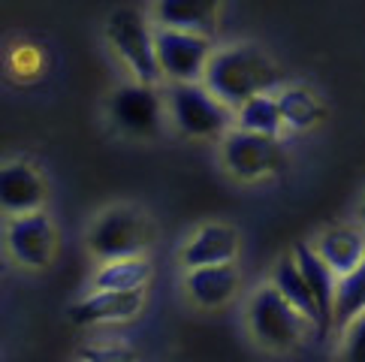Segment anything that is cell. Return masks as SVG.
Returning a JSON list of instances; mask_svg holds the SVG:
<instances>
[{"label": "cell", "instance_id": "6da1fadb", "mask_svg": "<svg viewBox=\"0 0 365 362\" xmlns=\"http://www.w3.org/2000/svg\"><path fill=\"white\" fill-rule=\"evenodd\" d=\"M202 82L217 100L239 109L245 100H251L257 94H272V88H278L281 82V73H278V63L263 48L242 43V46H227L215 51L205 67Z\"/></svg>", "mask_w": 365, "mask_h": 362}, {"label": "cell", "instance_id": "7a4b0ae2", "mask_svg": "<svg viewBox=\"0 0 365 362\" xmlns=\"http://www.w3.org/2000/svg\"><path fill=\"white\" fill-rule=\"evenodd\" d=\"M106 40L139 82H148V85L160 82L163 70L158 61V43H154V31L148 28V19L139 9L133 6L115 9L106 24Z\"/></svg>", "mask_w": 365, "mask_h": 362}, {"label": "cell", "instance_id": "3957f363", "mask_svg": "<svg viewBox=\"0 0 365 362\" xmlns=\"http://www.w3.org/2000/svg\"><path fill=\"white\" fill-rule=\"evenodd\" d=\"M169 115L181 133L193 139L224 136L232 124V106L217 100L205 82H173L169 90Z\"/></svg>", "mask_w": 365, "mask_h": 362}, {"label": "cell", "instance_id": "277c9868", "mask_svg": "<svg viewBox=\"0 0 365 362\" xmlns=\"http://www.w3.org/2000/svg\"><path fill=\"white\" fill-rule=\"evenodd\" d=\"M302 320L305 317L275 284L259 287L247 305V326H251L254 338L272 351H287L302 338Z\"/></svg>", "mask_w": 365, "mask_h": 362}, {"label": "cell", "instance_id": "5b68a950", "mask_svg": "<svg viewBox=\"0 0 365 362\" xmlns=\"http://www.w3.org/2000/svg\"><path fill=\"white\" fill-rule=\"evenodd\" d=\"M151 242V227L136 209H109L103 212L88 232V248L100 263L139 257Z\"/></svg>", "mask_w": 365, "mask_h": 362}, {"label": "cell", "instance_id": "8992f818", "mask_svg": "<svg viewBox=\"0 0 365 362\" xmlns=\"http://www.w3.org/2000/svg\"><path fill=\"white\" fill-rule=\"evenodd\" d=\"M158 43V61L166 79L173 82H202L205 67L212 61V43L205 33L185 28H160L154 31Z\"/></svg>", "mask_w": 365, "mask_h": 362}, {"label": "cell", "instance_id": "52a82bcc", "mask_svg": "<svg viewBox=\"0 0 365 362\" xmlns=\"http://www.w3.org/2000/svg\"><path fill=\"white\" fill-rule=\"evenodd\" d=\"M220 160H224L227 172L239 181H259L269 178L281 170V148L275 136L254 133V130H230L224 136V148H220Z\"/></svg>", "mask_w": 365, "mask_h": 362}, {"label": "cell", "instance_id": "ba28073f", "mask_svg": "<svg viewBox=\"0 0 365 362\" xmlns=\"http://www.w3.org/2000/svg\"><path fill=\"white\" fill-rule=\"evenodd\" d=\"M109 115L130 136H154L163 127V100L148 82H127L112 94Z\"/></svg>", "mask_w": 365, "mask_h": 362}, {"label": "cell", "instance_id": "9c48e42d", "mask_svg": "<svg viewBox=\"0 0 365 362\" xmlns=\"http://www.w3.org/2000/svg\"><path fill=\"white\" fill-rule=\"evenodd\" d=\"M55 244H58L55 224L40 209L16 214L6 227V248L12 254V260L28 269L48 266L51 257H55Z\"/></svg>", "mask_w": 365, "mask_h": 362}, {"label": "cell", "instance_id": "30bf717a", "mask_svg": "<svg viewBox=\"0 0 365 362\" xmlns=\"http://www.w3.org/2000/svg\"><path fill=\"white\" fill-rule=\"evenodd\" d=\"M145 305V290H94L79 305L70 308L76 326H103V323L133 320Z\"/></svg>", "mask_w": 365, "mask_h": 362}, {"label": "cell", "instance_id": "8fae6325", "mask_svg": "<svg viewBox=\"0 0 365 362\" xmlns=\"http://www.w3.org/2000/svg\"><path fill=\"white\" fill-rule=\"evenodd\" d=\"M293 260L299 263V269H302L308 287H311V293H314V299H317V308H320V329H317V335H320V338H326L329 329L335 326L338 275H335V269L320 257V251L311 248V244H299L296 254H293Z\"/></svg>", "mask_w": 365, "mask_h": 362}, {"label": "cell", "instance_id": "7c38bea8", "mask_svg": "<svg viewBox=\"0 0 365 362\" xmlns=\"http://www.w3.org/2000/svg\"><path fill=\"white\" fill-rule=\"evenodd\" d=\"M46 200V187L40 172L28 163H9L0 172V202L4 212L9 214H24V212H36Z\"/></svg>", "mask_w": 365, "mask_h": 362}, {"label": "cell", "instance_id": "4fadbf2b", "mask_svg": "<svg viewBox=\"0 0 365 362\" xmlns=\"http://www.w3.org/2000/svg\"><path fill=\"white\" fill-rule=\"evenodd\" d=\"M187 296L200 308H220L227 305L239 290V275L230 263H215V266H197L187 269L185 278Z\"/></svg>", "mask_w": 365, "mask_h": 362}, {"label": "cell", "instance_id": "5bb4252c", "mask_svg": "<svg viewBox=\"0 0 365 362\" xmlns=\"http://www.w3.org/2000/svg\"><path fill=\"white\" fill-rule=\"evenodd\" d=\"M224 0H154V21L163 28L212 33Z\"/></svg>", "mask_w": 365, "mask_h": 362}, {"label": "cell", "instance_id": "9a60e30c", "mask_svg": "<svg viewBox=\"0 0 365 362\" xmlns=\"http://www.w3.org/2000/svg\"><path fill=\"white\" fill-rule=\"evenodd\" d=\"M239 251L236 232L224 224H208L202 227L197 236H190V242L181 251V263L187 269L197 266H215V263H232Z\"/></svg>", "mask_w": 365, "mask_h": 362}, {"label": "cell", "instance_id": "2e32d148", "mask_svg": "<svg viewBox=\"0 0 365 362\" xmlns=\"http://www.w3.org/2000/svg\"><path fill=\"white\" fill-rule=\"evenodd\" d=\"M317 251L326 263L335 269V275L341 278L347 272H354L362 257H365V232L354 227H335L329 232H323L317 242Z\"/></svg>", "mask_w": 365, "mask_h": 362}, {"label": "cell", "instance_id": "e0dca14e", "mask_svg": "<svg viewBox=\"0 0 365 362\" xmlns=\"http://www.w3.org/2000/svg\"><path fill=\"white\" fill-rule=\"evenodd\" d=\"M275 287L296 305V311L302 314V317L311 323V326L320 329V308H317V299H314V293H311L308 281H305L302 269H299L296 260H281V263H278Z\"/></svg>", "mask_w": 365, "mask_h": 362}, {"label": "cell", "instance_id": "ac0fdd59", "mask_svg": "<svg viewBox=\"0 0 365 362\" xmlns=\"http://www.w3.org/2000/svg\"><path fill=\"white\" fill-rule=\"evenodd\" d=\"M151 266L142 257H121L106 260L94 275V290H136L148 281Z\"/></svg>", "mask_w": 365, "mask_h": 362}, {"label": "cell", "instance_id": "d6986e66", "mask_svg": "<svg viewBox=\"0 0 365 362\" xmlns=\"http://www.w3.org/2000/svg\"><path fill=\"white\" fill-rule=\"evenodd\" d=\"M278 106H281V118L287 130H311L320 118H323V106L317 97L305 88H287L278 94Z\"/></svg>", "mask_w": 365, "mask_h": 362}, {"label": "cell", "instance_id": "ffe728a7", "mask_svg": "<svg viewBox=\"0 0 365 362\" xmlns=\"http://www.w3.org/2000/svg\"><path fill=\"white\" fill-rule=\"evenodd\" d=\"M236 112H239V115H236L239 127H245V130L266 133V136H278L281 127H284L278 97H272V94H257V97H251V100H245Z\"/></svg>", "mask_w": 365, "mask_h": 362}, {"label": "cell", "instance_id": "44dd1931", "mask_svg": "<svg viewBox=\"0 0 365 362\" xmlns=\"http://www.w3.org/2000/svg\"><path fill=\"white\" fill-rule=\"evenodd\" d=\"M365 311V257L362 263L338 278V296H335V326L344 329L356 314Z\"/></svg>", "mask_w": 365, "mask_h": 362}, {"label": "cell", "instance_id": "7402d4cb", "mask_svg": "<svg viewBox=\"0 0 365 362\" xmlns=\"http://www.w3.org/2000/svg\"><path fill=\"white\" fill-rule=\"evenodd\" d=\"M341 356L350 362H365V311L356 314L354 320L344 326V347Z\"/></svg>", "mask_w": 365, "mask_h": 362}, {"label": "cell", "instance_id": "603a6c76", "mask_svg": "<svg viewBox=\"0 0 365 362\" xmlns=\"http://www.w3.org/2000/svg\"><path fill=\"white\" fill-rule=\"evenodd\" d=\"M79 356H85V359H130L133 353H130L127 347H88Z\"/></svg>", "mask_w": 365, "mask_h": 362}, {"label": "cell", "instance_id": "cb8c5ba5", "mask_svg": "<svg viewBox=\"0 0 365 362\" xmlns=\"http://www.w3.org/2000/svg\"><path fill=\"white\" fill-rule=\"evenodd\" d=\"M359 214H362V224H365V202H362V212Z\"/></svg>", "mask_w": 365, "mask_h": 362}]
</instances>
